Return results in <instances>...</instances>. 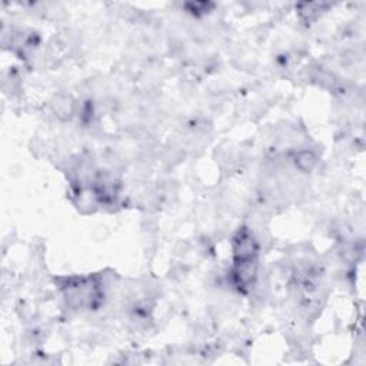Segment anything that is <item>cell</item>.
<instances>
[{
    "label": "cell",
    "instance_id": "2",
    "mask_svg": "<svg viewBox=\"0 0 366 366\" xmlns=\"http://www.w3.org/2000/svg\"><path fill=\"white\" fill-rule=\"evenodd\" d=\"M316 163V157L311 153V152H302L299 153V156L296 157V166H299L300 171H311Z\"/></svg>",
    "mask_w": 366,
    "mask_h": 366
},
{
    "label": "cell",
    "instance_id": "1",
    "mask_svg": "<svg viewBox=\"0 0 366 366\" xmlns=\"http://www.w3.org/2000/svg\"><path fill=\"white\" fill-rule=\"evenodd\" d=\"M54 112H56L59 116L66 115V118H70L72 113H73V103H72V99H70V98H59V99H57V103H54Z\"/></svg>",
    "mask_w": 366,
    "mask_h": 366
}]
</instances>
